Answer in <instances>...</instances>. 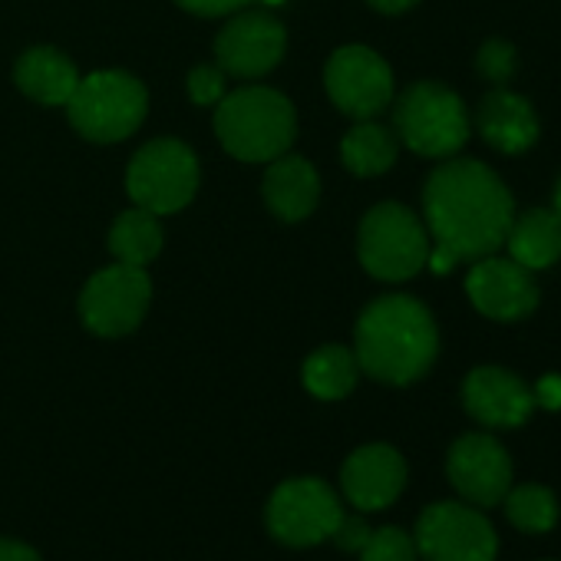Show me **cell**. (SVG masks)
I'll return each instance as SVG.
<instances>
[{"mask_svg":"<svg viewBox=\"0 0 561 561\" xmlns=\"http://www.w3.org/2000/svg\"><path fill=\"white\" fill-rule=\"evenodd\" d=\"M423 215L430 231V261L449 274L459 261H479L505 244L515 202L505 182L479 159H443L423 185Z\"/></svg>","mask_w":561,"mask_h":561,"instance_id":"6da1fadb","label":"cell"},{"mask_svg":"<svg viewBox=\"0 0 561 561\" xmlns=\"http://www.w3.org/2000/svg\"><path fill=\"white\" fill-rule=\"evenodd\" d=\"M354 354L364 374L390 387H410L439 357V331L430 308L410 295L377 298L357 321Z\"/></svg>","mask_w":561,"mask_h":561,"instance_id":"7a4b0ae2","label":"cell"},{"mask_svg":"<svg viewBox=\"0 0 561 561\" xmlns=\"http://www.w3.org/2000/svg\"><path fill=\"white\" fill-rule=\"evenodd\" d=\"M295 106L267 87H241L215 110L221 146L241 162H271L295 142Z\"/></svg>","mask_w":561,"mask_h":561,"instance_id":"3957f363","label":"cell"},{"mask_svg":"<svg viewBox=\"0 0 561 561\" xmlns=\"http://www.w3.org/2000/svg\"><path fill=\"white\" fill-rule=\"evenodd\" d=\"M397 139L426 159H453L469 142V110L449 87L436 80H420L400 93L393 103Z\"/></svg>","mask_w":561,"mask_h":561,"instance_id":"277c9868","label":"cell"},{"mask_svg":"<svg viewBox=\"0 0 561 561\" xmlns=\"http://www.w3.org/2000/svg\"><path fill=\"white\" fill-rule=\"evenodd\" d=\"M430 248L433 241L426 225L400 202L374 205L360 221V234H357L360 264L374 277L390 280V285L416 277L430 261Z\"/></svg>","mask_w":561,"mask_h":561,"instance_id":"5b68a950","label":"cell"},{"mask_svg":"<svg viewBox=\"0 0 561 561\" xmlns=\"http://www.w3.org/2000/svg\"><path fill=\"white\" fill-rule=\"evenodd\" d=\"M146 87L123 70H100L77 83L67 100L70 123L93 142H119L133 136L146 116Z\"/></svg>","mask_w":561,"mask_h":561,"instance_id":"8992f818","label":"cell"},{"mask_svg":"<svg viewBox=\"0 0 561 561\" xmlns=\"http://www.w3.org/2000/svg\"><path fill=\"white\" fill-rule=\"evenodd\" d=\"M344 518L341 495L314 476L280 482L264 508V525L274 541L288 548H311L328 541Z\"/></svg>","mask_w":561,"mask_h":561,"instance_id":"52a82bcc","label":"cell"},{"mask_svg":"<svg viewBox=\"0 0 561 561\" xmlns=\"http://www.w3.org/2000/svg\"><path fill=\"white\" fill-rule=\"evenodd\" d=\"M198 188V162L192 149L179 139H152L146 142L126 172V192L136 208L152 215L179 211L192 202Z\"/></svg>","mask_w":561,"mask_h":561,"instance_id":"ba28073f","label":"cell"},{"mask_svg":"<svg viewBox=\"0 0 561 561\" xmlns=\"http://www.w3.org/2000/svg\"><path fill=\"white\" fill-rule=\"evenodd\" d=\"M423 561H495L499 535L469 502H433L420 512L413 531Z\"/></svg>","mask_w":561,"mask_h":561,"instance_id":"9c48e42d","label":"cell"},{"mask_svg":"<svg viewBox=\"0 0 561 561\" xmlns=\"http://www.w3.org/2000/svg\"><path fill=\"white\" fill-rule=\"evenodd\" d=\"M152 298L149 274L133 264H113L96 271L80 295L83 324L100 337H123L139 328Z\"/></svg>","mask_w":561,"mask_h":561,"instance_id":"30bf717a","label":"cell"},{"mask_svg":"<svg viewBox=\"0 0 561 561\" xmlns=\"http://www.w3.org/2000/svg\"><path fill=\"white\" fill-rule=\"evenodd\" d=\"M334 106L354 119H374L393 103V70L370 47H341L324 70Z\"/></svg>","mask_w":561,"mask_h":561,"instance_id":"8fae6325","label":"cell"},{"mask_svg":"<svg viewBox=\"0 0 561 561\" xmlns=\"http://www.w3.org/2000/svg\"><path fill=\"white\" fill-rule=\"evenodd\" d=\"M446 476L462 502L492 508L512 489V456L492 433H462L446 453Z\"/></svg>","mask_w":561,"mask_h":561,"instance_id":"7c38bea8","label":"cell"},{"mask_svg":"<svg viewBox=\"0 0 561 561\" xmlns=\"http://www.w3.org/2000/svg\"><path fill=\"white\" fill-rule=\"evenodd\" d=\"M466 295L482 318L499 324L525 321L538 308V285L531 271L499 254H485L472 261L466 274Z\"/></svg>","mask_w":561,"mask_h":561,"instance_id":"4fadbf2b","label":"cell"},{"mask_svg":"<svg viewBox=\"0 0 561 561\" xmlns=\"http://www.w3.org/2000/svg\"><path fill=\"white\" fill-rule=\"evenodd\" d=\"M285 27L264 11H248L234 18L215 41V60L221 73L254 80L274 70L285 57Z\"/></svg>","mask_w":561,"mask_h":561,"instance_id":"5bb4252c","label":"cell"},{"mask_svg":"<svg viewBox=\"0 0 561 561\" xmlns=\"http://www.w3.org/2000/svg\"><path fill=\"white\" fill-rule=\"evenodd\" d=\"M462 407L485 430H518L535 413V390L505 367H476L462 380Z\"/></svg>","mask_w":561,"mask_h":561,"instance_id":"9a60e30c","label":"cell"},{"mask_svg":"<svg viewBox=\"0 0 561 561\" xmlns=\"http://www.w3.org/2000/svg\"><path fill=\"white\" fill-rule=\"evenodd\" d=\"M403 485H407V459L387 443H370L354 449L341 469V489L347 502L360 512H380L393 505Z\"/></svg>","mask_w":561,"mask_h":561,"instance_id":"2e32d148","label":"cell"},{"mask_svg":"<svg viewBox=\"0 0 561 561\" xmlns=\"http://www.w3.org/2000/svg\"><path fill=\"white\" fill-rule=\"evenodd\" d=\"M476 129L482 136V142L502 156H522L538 142V113L535 106L512 93L508 87H492L479 110H476Z\"/></svg>","mask_w":561,"mask_h":561,"instance_id":"e0dca14e","label":"cell"},{"mask_svg":"<svg viewBox=\"0 0 561 561\" xmlns=\"http://www.w3.org/2000/svg\"><path fill=\"white\" fill-rule=\"evenodd\" d=\"M321 198V179L301 156H277L264 175V202L280 221H301Z\"/></svg>","mask_w":561,"mask_h":561,"instance_id":"ac0fdd59","label":"cell"},{"mask_svg":"<svg viewBox=\"0 0 561 561\" xmlns=\"http://www.w3.org/2000/svg\"><path fill=\"white\" fill-rule=\"evenodd\" d=\"M512 261L522 267L545 271L561 261V215L554 208H528L512 218L505 231V244Z\"/></svg>","mask_w":561,"mask_h":561,"instance_id":"d6986e66","label":"cell"},{"mask_svg":"<svg viewBox=\"0 0 561 561\" xmlns=\"http://www.w3.org/2000/svg\"><path fill=\"white\" fill-rule=\"evenodd\" d=\"M14 80L31 100H37L44 106H67V100L73 96V90L80 83V73L60 50L34 47L18 60Z\"/></svg>","mask_w":561,"mask_h":561,"instance_id":"ffe728a7","label":"cell"},{"mask_svg":"<svg viewBox=\"0 0 561 561\" xmlns=\"http://www.w3.org/2000/svg\"><path fill=\"white\" fill-rule=\"evenodd\" d=\"M397 149H400V139L387 126H380L374 119H360L344 136L341 159L354 175L370 179V175H383L397 162Z\"/></svg>","mask_w":561,"mask_h":561,"instance_id":"44dd1931","label":"cell"},{"mask_svg":"<svg viewBox=\"0 0 561 561\" xmlns=\"http://www.w3.org/2000/svg\"><path fill=\"white\" fill-rule=\"evenodd\" d=\"M357 380H360L357 354L341 344H328L314 351L305 364V387L318 400H344L357 387Z\"/></svg>","mask_w":561,"mask_h":561,"instance_id":"7402d4cb","label":"cell"},{"mask_svg":"<svg viewBox=\"0 0 561 561\" xmlns=\"http://www.w3.org/2000/svg\"><path fill=\"white\" fill-rule=\"evenodd\" d=\"M110 251L119 264L142 267L162 251V225L152 211L133 208L123 211L110 228Z\"/></svg>","mask_w":561,"mask_h":561,"instance_id":"603a6c76","label":"cell"},{"mask_svg":"<svg viewBox=\"0 0 561 561\" xmlns=\"http://www.w3.org/2000/svg\"><path fill=\"white\" fill-rule=\"evenodd\" d=\"M502 505H505V518L525 535H545L558 525V499L548 485L538 482L512 485Z\"/></svg>","mask_w":561,"mask_h":561,"instance_id":"cb8c5ba5","label":"cell"},{"mask_svg":"<svg viewBox=\"0 0 561 561\" xmlns=\"http://www.w3.org/2000/svg\"><path fill=\"white\" fill-rule=\"evenodd\" d=\"M416 558H420L416 541L400 525L374 528L367 545L360 548V561H416Z\"/></svg>","mask_w":561,"mask_h":561,"instance_id":"d4e9b609","label":"cell"},{"mask_svg":"<svg viewBox=\"0 0 561 561\" xmlns=\"http://www.w3.org/2000/svg\"><path fill=\"white\" fill-rule=\"evenodd\" d=\"M476 70L485 83L505 87L518 70V50L508 41H485L476 54Z\"/></svg>","mask_w":561,"mask_h":561,"instance_id":"484cf974","label":"cell"},{"mask_svg":"<svg viewBox=\"0 0 561 561\" xmlns=\"http://www.w3.org/2000/svg\"><path fill=\"white\" fill-rule=\"evenodd\" d=\"M221 93H225V73L218 67H195L188 73V96H192V103L208 106V103L221 100Z\"/></svg>","mask_w":561,"mask_h":561,"instance_id":"4316f807","label":"cell"},{"mask_svg":"<svg viewBox=\"0 0 561 561\" xmlns=\"http://www.w3.org/2000/svg\"><path fill=\"white\" fill-rule=\"evenodd\" d=\"M370 531H374V528L367 525L364 515H347V512H344V518H341V525H337V531H334L331 538H334L337 548H344V551H360V548L367 545Z\"/></svg>","mask_w":561,"mask_h":561,"instance_id":"83f0119b","label":"cell"},{"mask_svg":"<svg viewBox=\"0 0 561 561\" xmlns=\"http://www.w3.org/2000/svg\"><path fill=\"white\" fill-rule=\"evenodd\" d=\"M175 4L198 14V18H221V14H231V11L244 8L248 0H175Z\"/></svg>","mask_w":561,"mask_h":561,"instance_id":"f1b7e54d","label":"cell"},{"mask_svg":"<svg viewBox=\"0 0 561 561\" xmlns=\"http://www.w3.org/2000/svg\"><path fill=\"white\" fill-rule=\"evenodd\" d=\"M531 390H535V403H538V407H545V410H558V407H561V377L548 374V377H541Z\"/></svg>","mask_w":561,"mask_h":561,"instance_id":"f546056e","label":"cell"},{"mask_svg":"<svg viewBox=\"0 0 561 561\" xmlns=\"http://www.w3.org/2000/svg\"><path fill=\"white\" fill-rule=\"evenodd\" d=\"M0 561H44L27 541L18 538H0Z\"/></svg>","mask_w":561,"mask_h":561,"instance_id":"4dcf8cb0","label":"cell"},{"mask_svg":"<svg viewBox=\"0 0 561 561\" xmlns=\"http://www.w3.org/2000/svg\"><path fill=\"white\" fill-rule=\"evenodd\" d=\"M370 8H377L380 14H403L410 8H416L420 0H367Z\"/></svg>","mask_w":561,"mask_h":561,"instance_id":"1f68e13d","label":"cell"},{"mask_svg":"<svg viewBox=\"0 0 561 561\" xmlns=\"http://www.w3.org/2000/svg\"><path fill=\"white\" fill-rule=\"evenodd\" d=\"M558 215H561V179H558V185H554V205H551Z\"/></svg>","mask_w":561,"mask_h":561,"instance_id":"d6a6232c","label":"cell"},{"mask_svg":"<svg viewBox=\"0 0 561 561\" xmlns=\"http://www.w3.org/2000/svg\"><path fill=\"white\" fill-rule=\"evenodd\" d=\"M264 4H285V0H264Z\"/></svg>","mask_w":561,"mask_h":561,"instance_id":"836d02e7","label":"cell"}]
</instances>
